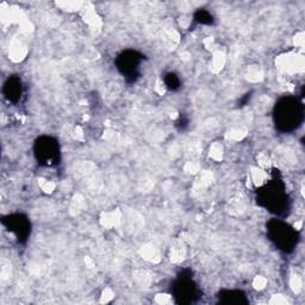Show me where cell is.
I'll return each instance as SVG.
<instances>
[{
  "instance_id": "277c9868",
  "label": "cell",
  "mask_w": 305,
  "mask_h": 305,
  "mask_svg": "<svg viewBox=\"0 0 305 305\" xmlns=\"http://www.w3.org/2000/svg\"><path fill=\"white\" fill-rule=\"evenodd\" d=\"M292 287L294 289V291H299L300 290V287H301V282H300V280H299V278L298 277H294L293 278V280H292Z\"/></svg>"
},
{
  "instance_id": "3957f363",
  "label": "cell",
  "mask_w": 305,
  "mask_h": 305,
  "mask_svg": "<svg viewBox=\"0 0 305 305\" xmlns=\"http://www.w3.org/2000/svg\"><path fill=\"white\" fill-rule=\"evenodd\" d=\"M254 285H255V287L256 289H263L265 287V285H266V280L263 279V278H256L255 279V281H254Z\"/></svg>"
},
{
  "instance_id": "6da1fadb",
  "label": "cell",
  "mask_w": 305,
  "mask_h": 305,
  "mask_svg": "<svg viewBox=\"0 0 305 305\" xmlns=\"http://www.w3.org/2000/svg\"><path fill=\"white\" fill-rule=\"evenodd\" d=\"M156 300L161 304H166V303H169L171 301V297L167 296V294H159L156 297Z\"/></svg>"
},
{
  "instance_id": "7a4b0ae2",
  "label": "cell",
  "mask_w": 305,
  "mask_h": 305,
  "mask_svg": "<svg viewBox=\"0 0 305 305\" xmlns=\"http://www.w3.org/2000/svg\"><path fill=\"white\" fill-rule=\"evenodd\" d=\"M211 156H213L214 159H219L221 156V147L219 146H213L212 147V150H211Z\"/></svg>"
}]
</instances>
